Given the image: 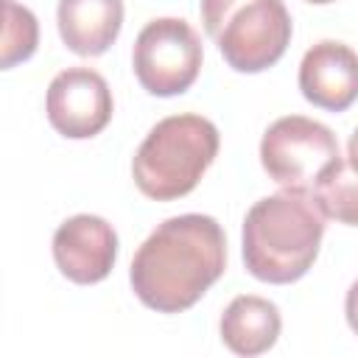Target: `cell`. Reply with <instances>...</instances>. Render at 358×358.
Instances as JSON below:
<instances>
[{
  "mask_svg": "<svg viewBox=\"0 0 358 358\" xmlns=\"http://www.w3.org/2000/svg\"><path fill=\"white\" fill-rule=\"evenodd\" d=\"M227 268V238L213 215L165 218L134 252L129 282L134 296L157 313L193 308Z\"/></svg>",
  "mask_w": 358,
  "mask_h": 358,
  "instance_id": "1",
  "label": "cell"
},
{
  "mask_svg": "<svg viewBox=\"0 0 358 358\" xmlns=\"http://www.w3.org/2000/svg\"><path fill=\"white\" fill-rule=\"evenodd\" d=\"M324 215L302 190H280L255 201L243 218V266L271 285L302 280L322 246Z\"/></svg>",
  "mask_w": 358,
  "mask_h": 358,
  "instance_id": "2",
  "label": "cell"
},
{
  "mask_svg": "<svg viewBox=\"0 0 358 358\" xmlns=\"http://www.w3.org/2000/svg\"><path fill=\"white\" fill-rule=\"evenodd\" d=\"M218 129L213 120L185 112L162 117L131 159V176L143 196L173 201L187 196L218 154Z\"/></svg>",
  "mask_w": 358,
  "mask_h": 358,
  "instance_id": "3",
  "label": "cell"
},
{
  "mask_svg": "<svg viewBox=\"0 0 358 358\" xmlns=\"http://www.w3.org/2000/svg\"><path fill=\"white\" fill-rule=\"evenodd\" d=\"M201 22L235 73L268 70L291 42L282 0H201Z\"/></svg>",
  "mask_w": 358,
  "mask_h": 358,
  "instance_id": "4",
  "label": "cell"
},
{
  "mask_svg": "<svg viewBox=\"0 0 358 358\" xmlns=\"http://www.w3.org/2000/svg\"><path fill=\"white\" fill-rule=\"evenodd\" d=\"M338 157L336 134L305 115L277 117L260 140V165L282 190L310 193Z\"/></svg>",
  "mask_w": 358,
  "mask_h": 358,
  "instance_id": "5",
  "label": "cell"
},
{
  "mask_svg": "<svg viewBox=\"0 0 358 358\" xmlns=\"http://www.w3.org/2000/svg\"><path fill=\"white\" fill-rule=\"evenodd\" d=\"M201 62V39L179 17L151 20L137 34L131 50V67L140 87L157 98H173L190 90Z\"/></svg>",
  "mask_w": 358,
  "mask_h": 358,
  "instance_id": "6",
  "label": "cell"
},
{
  "mask_svg": "<svg viewBox=\"0 0 358 358\" xmlns=\"http://www.w3.org/2000/svg\"><path fill=\"white\" fill-rule=\"evenodd\" d=\"M112 90L106 78L90 67H67L53 76L45 95L50 126L70 140H90L112 120Z\"/></svg>",
  "mask_w": 358,
  "mask_h": 358,
  "instance_id": "7",
  "label": "cell"
},
{
  "mask_svg": "<svg viewBox=\"0 0 358 358\" xmlns=\"http://www.w3.org/2000/svg\"><path fill=\"white\" fill-rule=\"evenodd\" d=\"M56 268L76 285H95L109 277L117 260V232L101 215L78 213L53 232Z\"/></svg>",
  "mask_w": 358,
  "mask_h": 358,
  "instance_id": "8",
  "label": "cell"
},
{
  "mask_svg": "<svg viewBox=\"0 0 358 358\" xmlns=\"http://www.w3.org/2000/svg\"><path fill=\"white\" fill-rule=\"evenodd\" d=\"M299 90L319 109H350L358 101V53L336 39L316 42L299 62Z\"/></svg>",
  "mask_w": 358,
  "mask_h": 358,
  "instance_id": "9",
  "label": "cell"
},
{
  "mask_svg": "<svg viewBox=\"0 0 358 358\" xmlns=\"http://www.w3.org/2000/svg\"><path fill=\"white\" fill-rule=\"evenodd\" d=\"M62 42L78 56H101L123 28V0H59Z\"/></svg>",
  "mask_w": 358,
  "mask_h": 358,
  "instance_id": "10",
  "label": "cell"
},
{
  "mask_svg": "<svg viewBox=\"0 0 358 358\" xmlns=\"http://www.w3.org/2000/svg\"><path fill=\"white\" fill-rule=\"evenodd\" d=\"M218 330L227 350H232L235 355L252 358V355L268 352L277 344L282 319L274 302L255 294H241L224 308Z\"/></svg>",
  "mask_w": 358,
  "mask_h": 358,
  "instance_id": "11",
  "label": "cell"
},
{
  "mask_svg": "<svg viewBox=\"0 0 358 358\" xmlns=\"http://www.w3.org/2000/svg\"><path fill=\"white\" fill-rule=\"evenodd\" d=\"M310 199L324 218L358 227V171L350 165V159L338 157L310 187Z\"/></svg>",
  "mask_w": 358,
  "mask_h": 358,
  "instance_id": "12",
  "label": "cell"
},
{
  "mask_svg": "<svg viewBox=\"0 0 358 358\" xmlns=\"http://www.w3.org/2000/svg\"><path fill=\"white\" fill-rule=\"evenodd\" d=\"M3 53L0 67L11 70L20 62H28L39 45V22L31 8L17 0H3Z\"/></svg>",
  "mask_w": 358,
  "mask_h": 358,
  "instance_id": "13",
  "label": "cell"
},
{
  "mask_svg": "<svg viewBox=\"0 0 358 358\" xmlns=\"http://www.w3.org/2000/svg\"><path fill=\"white\" fill-rule=\"evenodd\" d=\"M344 313H347V324L352 327V333L358 336V280L347 288V299H344Z\"/></svg>",
  "mask_w": 358,
  "mask_h": 358,
  "instance_id": "14",
  "label": "cell"
},
{
  "mask_svg": "<svg viewBox=\"0 0 358 358\" xmlns=\"http://www.w3.org/2000/svg\"><path fill=\"white\" fill-rule=\"evenodd\" d=\"M347 159H350V165L358 171V129L350 134V143H347Z\"/></svg>",
  "mask_w": 358,
  "mask_h": 358,
  "instance_id": "15",
  "label": "cell"
},
{
  "mask_svg": "<svg viewBox=\"0 0 358 358\" xmlns=\"http://www.w3.org/2000/svg\"><path fill=\"white\" fill-rule=\"evenodd\" d=\"M308 3H313V6H324V3H333V0H308Z\"/></svg>",
  "mask_w": 358,
  "mask_h": 358,
  "instance_id": "16",
  "label": "cell"
}]
</instances>
